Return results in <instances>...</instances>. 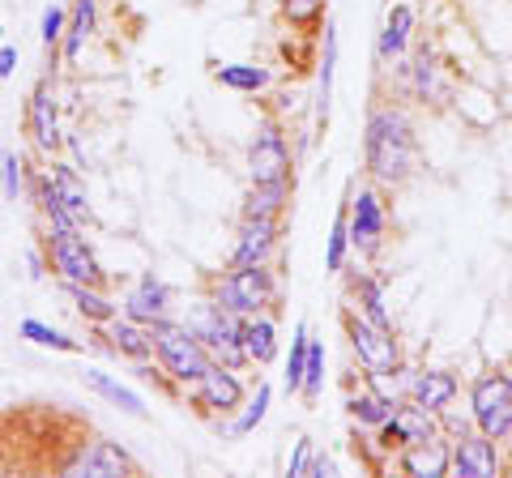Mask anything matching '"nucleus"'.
I'll list each match as a JSON object with an SVG mask.
<instances>
[{"label": "nucleus", "mask_w": 512, "mask_h": 478, "mask_svg": "<svg viewBox=\"0 0 512 478\" xmlns=\"http://www.w3.org/2000/svg\"><path fill=\"white\" fill-rule=\"evenodd\" d=\"M308 346H312V329H308V321H295V329H291V355H286V372H282V389L291 393V397H299V389H303Z\"/></svg>", "instance_id": "473e14b6"}, {"label": "nucleus", "mask_w": 512, "mask_h": 478, "mask_svg": "<svg viewBox=\"0 0 512 478\" xmlns=\"http://www.w3.org/2000/svg\"><path fill=\"white\" fill-rule=\"evenodd\" d=\"M43 252H47V269L60 282H82V286H107V274L99 257H94L86 227H47L43 235Z\"/></svg>", "instance_id": "20e7f679"}, {"label": "nucleus", "mask_w": 512, "mask_h": 478, "mask_svg": "<svg viewBox=\"0 0 512 478\" xmlns=\"http://www.w3.org/2000/svg\"><path fill=\"white\" fill-rule=\"evenodd\" d=\"M99 30V0H73L69 5V26H64V39H60V60L64 65H77L86 52V43L94 39Z\"/></svg>", "instance_id": "b1692460"}, {"label": "nucleus", "mask_w": 512, "mask_h": 478, "mask_svg": "<svg viewBox=\"0 0 512 478\" xmlns=\"http://www.w3.org/2000/svg\"><path fill=\"white\" fill-rule=\"evenodd\" d=\"M60 286H64V295L73 299V308L82 312L86 325H99L103 329L107 321H116V316H120V304L103 295V286H82V282H60Z\"/></svg>", "instance_id": "c85d7f7f"}, {"label": "nucleus", "mask_w": 512, "mask_h": 478, "mask_svg": "<svg viewBox=\"0 0 512 478\" xmlns=\"http://www.w3.org/2000/svg\"><path fill=\"white\" fill-rule=\"evenodd\" d=\"M338 474V461L325 457V453H312V466H308V478H333Z\"/></svg>", "instance_id": "79ce46f5"}, {"label": "nucleus", "mask_w": 512, "mask_h": 478, "mask_svg": "<svg viewBox=\"0 0 512 478\" xmlns=\"http://www.w3.org/2000/svg\"><path fill=\"white\" fill-rule=\"evenodd\" d=\"M239 342H244V355H248V368H269L282 350V338H278V321L274 312H256V316H244V329H239Z\"/></svg>", "instance_id": "4be33fe9"}, {"label": "nucleus", "mask_w": 512, "mask_h": 478, "mask_svg": "<svg viewBox=\"0 0 512 478\" xmlns=\"http://www.w3.org/2000/svg\"><path fill=\"white\" fill-rule=\"evenodd\" d=\"M453 474L457 478H495L504 474V457H500V440L474 432L453 440Z\"/></svg>", "instance_id": "2eb2a0df"}, {"label": "nucleus", "mask_w": 512, "mask_h": 478, "mask_svg": "<svg viewBox=\"0 0 512 478\" xmlns=\"http://www.w3.org/2000/svg\"><path fill=\"white\" fill-rule=\"evenodd\" d=\"M461 393V380L448 372V368H414V380H410V402L423 406L431 414H440L457 402Z\"/></svg>", "instance_id": "412c9836"}, {"label": "nucleus", "mask_w": 512, "mask_h": 478, "mask_svg": "<svg viewBox=\"0 0 512 478\" xmlns=\"http://www.w3.org/2000/svg\"><path fill=\"white\" fill-rule=\"evenodd\" d=\"M210 299H214L222 312H235V316L274 312V308H278V274H274V261H261V265H231L227 274L218 278V286H214Z\"/></svg>", "instance_id": "f03ea898"}, {"label": "nucleus", "mask_w": 512, "mask_h": 478, "mask_svg": "<svg viewBox=\"0 0 512 478\" xmlns=\"http://www.w3.org/2000/svg\"><path fill=\"white\" fill-rule=\"evenodd\" d=\"M26 180H30L26 158L13 154V150L0 154V193H5L9 201H18V197H26Z\"/></svg>", "instance_id": "4c0bfd02"}, {"label": "nucleus", "mask_w": 512, "mask_h": 478, "mask_svg": "<svg viewBox=\"0 0 512 478\" xmlns=\"http://www.w3.org/2000/svg\"><path fill=\"white\" fill-rule=\"evenodd\" d=\"M82 385H86L90 393H99L103 402H111L116 410H124L128 419H146V414H150V410H146V402H141V393H137V389H128L124 380H116L111 372L86 368V372H82Z\"/></svg>", "instance_id": "cd10ccee"}, {"label": "nucleus", "mask_w": 512, "mask_h": 478, "mask_svg": "<svg viewBox=\"0 0 512 478\" xmlns=\"http://www.w3.org/2000/svg\"><path fill=\"white\" fill-rule=\"evenodd\" d=\"M13 73H18V47H13V43H0V82H9Z\"/></svg>", "instance_id": "a19ab883"}, {"label": "nucleus", "mask_w": 512, "mask_h": 478, "mask_svg": "<svg viewBox=\"0 0 512 478\" xmlns=\"http://www.w3.org/2000/svg\"><path fill=\"white\" fill-rule=\"evenodd\" d=\"M103 346L111 350V355H120L128 363H137V368H150L154 363V333L146 325L128 321V316H116V321L103 325Z\"/></svg>", "instance_id": "6ab92c4d"}, {"label": "nucleus", "mask_w": 512, "mask_h": 478, "mask_svg": "<svg viewBox=\"0 0 512 478\" xmlns=\"http://www.w3.org/2000/svg\"><path fill=\"white\" fill-rule=\"evenodd\" d=\"M184 325L205 342V350H210V359H214V363H222V368H235V372H244V368H248L244 342H239L244 316L222 312L214 299H201V304L188 312V321H184Z\"/></svg>", "instance_id": "39448f33"}, {"label": "nucleus", "mask_w": 512, "mask_h": 478, "mask_svg": "<svg viewBox=\"0 0 512 478\" xmlns=\"http://www.w3.org/2000/svg\"><path fill=\"white\" fill-rule=\"evenodd\" d=\"M320 389H325V342L312 338V346H308V368H303V389H299V397H303V402H316Z\"/></svg>", "instance_id": "58836bf2"}, {"label": "nucleus", "mask_w": 512, "mask_h": 478, "mask_svg": "<svg viewBox=\"0 0 512 478\" xmlns=\"http://www.w3.org/2000/svg\"><path fill=\"white\" fill-rule=\"evenodd\" d=\"M414 30H419V13H414L410 0H397V5H389V13H384V26H380V39H376V65H384V69L402 65V60L410 56Z\"/></svg>", "instance_id": "4468645a"}, {"label": "nucleus", "mask_w": 512, "mask_h": 478, "mask_svg": "<svg viewBox=\"0 0 512 478\" xmlns=\"http://www.w3.org/2000/svg\"><path fill=\"white\" fill-rule=\"evenodd\" d=\"M393 470L402 474H414V478H444L453 474V436H431V440H419V444H406L402 453L389 461Z\"/></svg>", "instance_id": "dca6fc26"}, {"label": "nucleus", "mask_w": 512, "mask_h": 478, "mask_svg": "<svg viewBox=\"0 0 512 478\" xmlns=\"http://www.w3.org/2000/svg\"><path fill=\"white\" fill-rule=\"evenodd\" d=\"M278 13H282V22L291 30L308 35V30H316L320 22L329 18V0H278Z\"/></svg>", "instance_id": "f704fd0d"}, {"label": "nucleus", "mask_w": 512, "mask_h": 478, "mask_svg": "<svg viewBox=\"0 0 512 478\" xmlns=\"http://www.w3.org/2000/svg\"><path fill=\"white\" fill-rule=\"evenodd\" d=\"M342 325H346V342L355 350V359L363 363V372H389L402 363V346H397V333L372 325L367 316H359L355 308L342 312Z\"/></svg>", "instance_id": "1a4fd4ad"}, {"label": "nucleus", "mask_w": 512, "mask_h": 478, "mask_svg": "<svg viewBox=\"0 0 512 478\" xmlns=\"http://www.w3.org/2000/svg\"><path fill=\"white\" fill-rule=\"evenodd\" d=\"M47 175H52V184H56V193H60V201H64V210H69V218L77 222V227H90V222H94V205H90L86 180L77 175V167L52 163V167H47Z\"/></svg>", "instance_id": "a878e982"}, {"label": "nucleus", "mask_w": 512, "mask_h": 478, "mask_svg": "<svg viewBox=\"0 0 512 478\" xmlns=\"http://www.w3.org/2000/svg\"><path fill=\"white\" fill-rule=\"evenodd\" d=\"M64 26H69V5H47L43 18H39V43L47 56H60V39H64Z\"/></svg>", "instance_id": "e433bc0d"}, {"label": "nucleus", "mask_w": 512, "mask_h": 478, "mask_svg": "<svg viewBox=\"0 0 512 478\" xmlns=\"http://www.w3.org/2000/svg\"><path fill=\"white\" fill-rule=\"evenodd\" d=\"M393 423H397V432H402L406 444H419V440L440 436V414H431V410H423V406H414L410 397L393 406Z\"/></svg>", "instance_id": "7c9ffc66"}, {"label": "nucleus", "mask_w": 512, "mask_h": 478, "mask_svg": "<svg viewBox=\"0 0 512 478\" xmlns=\"http://www.w3.org/2000/svg\"><path fill=\"white\" fill-rule=\"evenodd\" d=\"M508 372H512V363H508Z\"/></svg>", "instance_id": "a18cd8bd"}, {"label": "nucleus", "mask_w": 512, "mask_h": 478, "mask_svg": "<svg viewBox=\"0 0 512 478\" xmlns=\"http://www.w3.org/2000/svg\"><path fill=\"white\" fill-rule=\"evenodd\" d=\"M346 299H350V308H355L359 316H367L372 325L393 329V312H389V295H384V278L367 274V269H350Z\"/></svg>", "instance_id": "aec40b11"}, {"label": "nucleus", "mask_w": 512, "mask_h": 478, "mask_svg": "<svg viewBox=\"0 0 512 478\" xmlns=\"http://www.w3.org/2000/svg\"><path fill=\"white\" fill-rule=\"evenodd\" d=\"M393 414V406L389 402H380V397L372 393V389H359V393H350L346 397V419L359 427V432H372V427H380L384 419H389Z\"/></svg>", "instance_id": "72a5a7b5"}, {"label": "nucleus", "mask_w": 512, "mask_h": 478, "mask_svg": "<svg viewBox=\"0 0 512 478\" xmlns=\"http://www.w3.org/2000/svg\"><path fill=\"white\" fill-rule=\"evenodd\" d=\"M312 453H316V444H312L308 436H299V440H295V453H291V461H286V474H291V478H308Z\"/></svg>", "instance_id": "ea45409f"}, {"label": "nucleus", "mask_w": 512, "mask_h": 478, "mask_svg": "<svg viewBox=\"0 0 512 478\" xmlns=\"http://www.w3.org/2000/svg\"><path fill=\"white\" fill-rule=\"evenodd\" d=\"M350 261V218H346V205L333 218V231H329V244H325V269L329 274H342Z\"/></svg>", "instance_id": "c9c22d12"}, {"label": "nucleus", "mask_w": 512, "mask_h": 478, "mask_svg": "<svg viewBox=\"0 0 512 478\" xmlns=\"http://www.w3.org/2000/svg\"><path fill=\"white\" fill-rule=\"evenodd\" d=\"M346 218H350V252L363 261H372L384 248V231H389V210H384L376 184H363L350 193Z\"/></svg>", "instance_id": "6e6552de"}, {"label": "nucleus", "mask_w": 512, "mask_h": 478, "mask_svg": "<svg viewBox=\"0 0 512 478\" xmlns=\"http://www.w3.org/2000/svg\"><path fill=\"white\" fill-rule=\"evenodd\" d=\"M414 163H419V141H414V120L406 116V107H372L363 129V171L372 175V184H406L414 175Z\"/></svg>", "instance_id": "f257e3e1"}, {"label": "nucleus", "mask_w": 512, "mask_h": 478, "mask_svg": "<svg viewBox=\"0 0 512 478\" xmlns=\"http://www.w3.org/2000/svg\"><path fill=\"white\" fill-rule=\"evenodd\" d=\"M120 316H128V321H137V325H146V329L171 321V286L163 278H154V274H141L124 291Z\"/></svg>", "instance_id": "ddd939ff"}, {"label": "nucleus", "mask_w": 512, "mask_h": 478, "mask_svg": "<svg viewBox=\"0 0 512 478\" xmlns=\"http://www.w3.org/2000/svg\"><path fill=\"white\" fill-rule=\"evenodd\" d=\"M248 180L252 184H278V180H295V154L291 141H286V129L265 116L256 124V137L248 146Z\"/></svg>", "instance_id": "0eeeda50"}, {"label": "nucleus", "mask_w": 512, "mask_h": 478, "mask_svg": "<svg viewBox=\"0 0 512 478\" xmlns=\"http://www.w3.org/2000/svg\"><path fill=\"white\" fill-rule=\"evenodd\" d=\"M18 338H22V342H30V346L56 350V355H82V350H86V342L69 338V333H64V329H56V325L39 321V316H26V321H18Z\"/></svg>", "instance_id": "c756f323"}, {"label": "nucleus", "mask_w": 512, "mask_h": 478, "mask_svg": "<svg viewBox=\"0 0 512 478\" xmlns=\"http://www.w3.org/2000/svg\"><path fill=\"white\" fill-rule=\"evenodd\" d=\"M26 129H30V141L43 150V154H56L64 146V129H60V107H56V94L47 82L35 86L26 103Z\"/></svg>", "instance_id": "a211bd4d"}, {"label": "nucleus", "mask_w": 512, "mask_h": 478, "mask_svg": "<svg viewBox=\"0 0 512 478\" xmlns=\"http://www.w3.org/2000/svg\"><path fill=\"white\" fill-rule=\"evenodd\" d=\"M0 39H5V22H0Z\"/></svg>", "instance_id": "c03bdc74"}, {"label": "nucleus", "mask_w": 512, "mask_h": 478, "mask_svg": "<svg viewBox=\"0 0 512 478\" xmlns=\"http://www.w3.org/2000/svg\"><path fill=\"white\" fill-rule=\"evenodd\" d=\"M150 333H154V363L163 368V376L171 380V385H180V389L197 385L201 372L214 363L210 350H205V342L184 321H175V316L163 321V325H154Z\"/></svg>", "instance_id": "7ed1b4c3"}, {"label": "nucleus", "mask_w": 512, "mask_h": 478, "mask_svg": "<svg viewBox=\"0 0 512 478\" xmlns=\"http://www.w3.org/2000/svg\"><path fill=\"white\" fill-rule=\"evenodd\" d=\"M295 201V180H278V184H252L248 197H244V210L239 218H286Z\"/></svg>", "instance_id": "bb28decb"}, {"label": "nucleus", "mask_w": 512, "mask_h": 478, "mask_svg": "<svg viewBox=\"0 0 512 478\" xmlns=\"http://www.w3.org/2000/svg\"><path fill=\"white\" fill-rule=\"evenodd\" d=\"M26 265H30V278H43L47 274V252H26Z\"/></svg>", "instance_id": "37998d69"}, {"label": "nucleus", "mask_w": 512, "mask_h": 478, "mask_svg": "<svg viewBox=\"0 0 512 478\" xmlns=\"http://www.w3.org/2000/svg\"><path fill=\"white\" fill-rule=\"evenodd\" d=\"M402 86L419 103H436L440 107V103H448V94H453V77H448V69H444V60H440L436 47L423 43L419 52L402 60Z\"/></svg>", "instance_id": "f8f14e48"}, {"label": "nucleus", "mask_w": 512, "mask_h": 478, "mask_svg": "<svg viewBox=\"0 0 512 478\" xmlns=\"http://www.w3.org/2000/svg\"><path fill=\"white\" fill-rule=\"evenodd\" d=\"M214 82L235 90V94H261V90H269V82H274V73L265 65H218Z\"/></svg>", "instance_id": "2f4dec72"}, {"label": "nucleus", "mask_w": 512, "mask_h": 478, "mask_svg": "<svg viewBox=\"0 0 512 478\" xmlns=\"http://www.w3.org/2000/svg\"><path fill=\"white\" fill-rule=\"evenodd\" d=\"M64 474H77V478H133V474H141V466H137V457L124 449V444H116V440H90L86 449H77L73 453V461H64L60 466Z\"/></svg>", "instance_id": "9b49d317"}, {"label": "nucleus", "mask_w": 512, "mask_h": 478, "mask_svg": "<svg viewBox=\"0 0 512 478\" xmlns=\"http://www.w3.org/2000/svg\"><path fill=\"white\" fill-rule=\"evenodd\" d=\"M282 244V222L278 218H239L231 265H261L274 261V252Z\"/></svg>", "instance_id": "f3484780"}, {"label": "nucleus", "mask_w": 512, "mask_h": 478, "mask_svg": "<svg viewBox=\"0 0 512 478\" xmlns=\"http://www.w3.org/2000/svg\"><path fill=\"white\" fill-rule=\"evenodd\" d=\"M470 419L491 440H512V372L491 368L470 385Z\"/></svg>", "instance_id": "423d86ee"}, {"label": "nucleus", "mask_w": 512, "mask_h": 478, "mask_svg": "<svg viewBox=\"0 0 512 478\" xmlns=\"http://www.w3.org/2000/svg\"><path fill=\"white\" fill-rule=\"evenodd\" d=\"M269 406H274V385H269V380H256V393L244 397V406H239L235 414H227V423H218V432L227 436V440H244V436H252L256 427L265 423Z\"/></svg>", "instance_id": "393cba45"}, {"label": "nucleus", "mask_w": 512, "mask_h": 478, "mask_svg": "<svg viewBox=\"0 0 512 478\" xmlns=\"http://www.w3.org/2000/svg\"><path fill=\"white\" fill-rule=\"evenodd\" d=\"M184 397L192 402V410L205 414V419H227V414H235L239 406H244V380H239L235 368H222V363H210V368L201 372L197 385H188Z\"/></svg>", "instance_id": "9d476101"}, {"label": "nucleus", "mask_w": 512, "mask_h": 478, "mask_svg": "<svg viewBox=\"0 0 512 478\" xmlns=\"http://www.w3.org/2000/svg\"><path fill=\"white\" fill-rule=\"evenodd\" d=\"M333 73H338V22H320V56H316V120H329L333 107Z\"/></svg>", "instance_id": "5701e85b"}]
</instances>
